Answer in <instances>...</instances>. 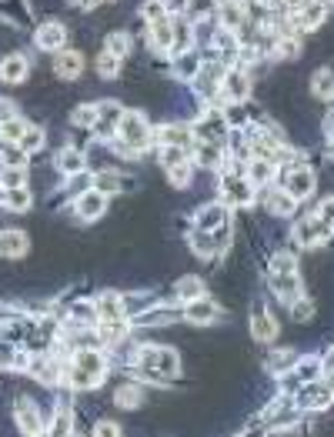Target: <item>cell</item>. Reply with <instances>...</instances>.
I'll use <instances>...</instances> for the list:
<instances>
[{
    "label": "cell",
    "mask_w": 334,
    "mask_h": 437,
    "mask_svg": "<svg viewBox=\"0 0 334 437\" xmlns=\"http://www.w3.org/2000/svg\"><path fill=\"white\" fill-rule=\"evenodd\" d=\"M134 371L141 377H147V381H164V377H174L180 371V357L178 350L171 348H141Z\"/></svg>",
    "instance_id": "6da1fadb"
},
{
    "label": "cell",
    "mask_w": 334,
    "mask_h": 437,
    "mask_svg": "<svg viewBox=\"0 0 334 437\" xmlns=\"http://www.w3.org/2000/svg\"><path fill=\"white\" fill-rule=\"evenodd\" d=\"M117 137H120V144L130 147V151H144V147L151 144V127H147V120H144L141 114H128V110H124L120 124H117Z\"/></svg>",
    "instance_id": "7a4b0ae2"
},
{
    "label": "cell",
    "mask_w": 334,
    "mask_h": 437,
    "mask_svg": "<svg viewBox=\"0 0 334 437\" xmlns=\"http://www.w3.org/2000/svg\"><path fill=\"white\" fill-rule=\"evenodd\" d=\"M281 187L295 201H304L311 191H314V170L304 167V164H284L281 170Z\"/></svg>",
    "instance_id": "3957f363"
},
{
    "label": "cell",
    "mask_w": 334,
    "mask_h": 437,
    "mask_svg": "<svg viewBox=\"0 0 334 437\" xmlns=\"http://www.w3.org/2000/svg\"><path fill=\"white\" fill-rule=\"evenodd\" d=\"M231 244V237H228V227H221L218 234L214 231H197L191 237V247L194 254H201V258H214V254H224Z\"/></svg>",
    "instance_id": "277c9868"
},
{
    "label": "cell",
    "mask_w": 334,
    "mask_h": 437,
    "mask_svg": "<svg viewBox=\"0 0 334 437\" xmlns=\"http://www.w3.org/2000/svg\"><path fill=\"white\" fill-rule=\"evenodd\" d=\"M228 120H224V114L221 110H207L201 120H197V127H194V137L197 141H211V144H224V137H228Z\"/></svg>",
    "instance_id": "5b68a950"
},
{
    "label": "cell",
    "mask_w": 334,
    "mask_h": 437,
    "mask_svg": "<svg viewBox=\"0 0 334 437\" xmlns=\"http://www.w3.org/2000/svg\"><path fill=\"white\" fill-rule=\"evenodd\" d=\"M334 234L331 224H324L318 214H311V217H304L301 224L295 227V237H297V244H304V247H314V244H321V241H328Z\"/></svg>",
    "instance_id": "8992f818"
},
{
    "label": "cell",
    "mask_w": 334,
    "mask_h": 437,
    "mask_svg": "<svg viewBox=\"0 0 334 437\" xmlns=\"http://www.w3.org/2000/svg\"><path fill=\"white\" fill-rule=\"evenodd\" d=\"M221 94L228 97V101H247V94H251V77H247L241 67H234V70H224V77H221Z\"/></svg>",
    "instance_id": "52a82bcc"
},
{
    "label": "cell",
    "mask_w": 334,
    "mask_h": 437,
    "mask_svg": "<svg viewBox=\"0 0 334 437\" xmlns=\"http://www.w3.org/2000/svg\"><path fill=\"white\" fill-rule=\"evenodd\" d=\"M334 391L331 384H318V381H308L304 384V391H301V398H297V404L304 407V411H324L328 404H331Z\"/></svg>",
    "instance_id": "ba28073f"
},
{
    "label": "cell",
    "mask_w": 334,
    "mask_h": 437,
    "mask_svg": "<svg viewBox=\"0 0 334 437\" xmlns=\"http://www.w3.org/2000/svg\"><path fill=\"white\" fill-rule=\"evenodd\" d=\"M221 191H224L228 204H251L254 201V184L247 177H224Z\"/></svg>",
    "instance_id": "9c48e42d"
},
{
    "label": "cell",
    "mask_w": 334,
    "mask_h": 437,
    "mask_svg": "<svg viewBox=\"0 0 334 437\" xmlns=\"http://www.w3.org/2000/svg\"><path fill=\"white\" fill-rule=\"evenodd\" d=\"M221 77H224L221 64H201V70L194 74V87L201 90V97H214L221 90Z\"/></svg>",
    "instance_id": "30bf717a"
},
{
    "label": "cell",
    "mask_w": 334,
    "mask_h": 437,
    "mask_svg": "<svg viewBox=\"0 0 334 437\" xmlns=\"http://www.w3.org/2000/svg\"><path fill=\"white\" fill-rule=\"evenodd\" d=\"M218 304L214 300H207V297H194V300H187L184 304V317L191 324H211V321H218Z\"/></svg>",
    "instance_id": "8fae6325"
},
{
    "label": "cell",
    "mask_w": 334,
    "mask_h": 437,
    "mask_svg": "<svg viewBox=\"0 0 334 437\" xmlns=\"http://www.w3.org/2000/svg\"><path fill=\"white\" fill-rule=\"evenodd\" d=\"M64 44H67L64 24H57V20L40 24V30H37V47L40 51H64Z\"/></svg>",
    "instance_id": "7c38bea8"
},
{
    "label": "cell",
    "mask_w": 334,
    "mask_h": 437,
    "mask_svg": "<svg viewBox=\"0 0 334 437\" xmlns=\"http://www.w3.org/2000/svg\"><path fill=\"white\" fill-rule=\"evenodd\" d=\"M54 74L64 80L80 77V74H84V57H80L78 51H61L54 57Z\"/></svg>",
    "instance_id": "4fadbf2b"
},
{
    "label": "cell",
    "mask_w": 334,
    "mask_h": 437,
    "mask_svg": "<svg viewBox=\"0 0 334 437\" xmlns=\"http://www.w3.org/2000/svg\"><path fill=\"white\" fill-rule=\"evenodd\" d=\"M27 251H30V241H27L24 231H4L0 234V258H27Z\"/></svg>",
    "instance_id": "5bb4252c"
},
{
    "label": "cell",
    "mask_w": 334,
    "mask_h": 437,
    "mask_svg": "<svg viewBox=\"0 0 334 437\" xmlns=\"http://www.w3.org/2000/svg\"><path fill=\"white\" fill-rule=\"evenodd\" d=\"M104 210H107V194H101V191H84L78 197V214L84 220H94V217H101Z\"/></svg>",
    "instance_id": "9a60e30c"
},
{
    "label": "cell",
    "mask_w": 334,
    "mask_h": 437,
    "mask_svg": "<svg viewBox=\"0 0 334 437\" xmlns=\"http://www.w3.org/2000/svg\"><path fill=\"white\" fill-rule=\"evenodd\" d=\"M271 287H274V294L281 297L284 304H291L295 297H301V281H297V270H287V274H271Z\"/></svg>",
    "instance_id": "2e32d148"
},
{
    "label": "cell",
    "mask_w": 334,
    "mask_h": 437,
    "mask_svg": "<svg viewBox=\"0 0 334 437\" xmlns=\"http://www.w3.org/2000/svg\"><path fill=\"white\" fill-rule=\"evenodd\" d=\"M74 367H78V371L94 374V377L101 381L104 371H107V360H104L101 350H94V348H80L78 354H74Z\"/></svg>",
    "instance_id": "e0dca14e"
},
{
    "label": "cell",
    "mask_w": 334,
    "mask_h": 437,
    "mask_svg": "<svg viewBox=\"0 0 334 437\" xmlns=\"http://www.w3.org/2000/svg\"><path fill=\"white\" fill-rule=\"evenodd\" d=\"M251 334H254V341H261V344H271V341L278 337V321H274L264 308H257L254 317H251Z\"/></svg>",
    "instance_id": "ac0fdd59"
},
{
    "label": "cell",
    "mask_w": 334,
    "mask_h": 437,
    "mask_svg": "<svg viewBox=\"0 0 334 437\" xmlns=\"http://www.w3.org/2000/svg\"><path fill=\"white\" fill-rule=\"evenodd\" d=\"M13 411H17V424H20L24 434H40V431H44V421H40L37 407H34L27 398L17 400V407H13Z\"/></svg>",
    "instance_id": "d6986e66"
},
{
    "label": "cell",
    "mask_w": 334,
    "mask_h": 437,
    "mask_svg": "<svg viewBox=\"0 0 334 437\" xmlns=\"http://www.w3.org/2000/svg\"><path fill=\"white\" fill-rule=\"evenodd\" d=\"M97 337H101L107 348H117V344H124V337H128V317L101 321V324H97Z\"/></svg>",
    "instance_id": "ffe728a7"
},
{
    "label": "cell",
    "mask_w": 334,
    "mask_h": 437,
    "mask_svg": "<svg viewBox=\"0 0 334 437\" xmlns=\"http://www.w3.org/2000/svg\"><path fill=\"white\" fill-rule=\"evenodd\" d=\"M94 308H97V317H101V321L128 317V314H124V300H120V294H114V291H104V294L94 300Z\"/></svg>",
    "instance_id": "44dd1931"
},
{
    "label": "cell",
    "mask_w": 334,
    "mask_h": 437,
    "mask_svg": "<svg viewBox=\"0 0 334 437\" xmlns=\"http://www.w3.org/2000/svg\"><path fill=\"white\" fill-rule=\"evenodd\" d=\"M261 204L274 210V214H291L295 210V197L284 191V187H268V191L261 194Z\"/></svg>",
    "instance_id": "7402d4cb"
},
{
    "label": "cell",
    "mask_w": 334,
    "mask_h": 437,
    "mask_svg": "<svg viewBox=\"0 0 334 437\" xmlns=\"http://www.w3.org/2000/svg\"><path fill=\"white\" fill-rule=\"evenodd\" d=\"M27 70H30V64L20 53H11V57L0 61V80H7V84H20L27 77Z\"/></svg>",
    "instance_id": "603a6c76"
},
{
    "label": "cell",
    "mask_w": 334,
    "mask_h": 437,
    "mask_svg": "<svg viewBox=\"0 0 334 437\" xmlns=\"http://www.w3.org/2000/svg\"><path fill=\"white\" fill-rule=\"evenodd\" d=\"M221 227H228V210H224V204H211L197 214V231H221Z\"/></svg>",
    "instance_id": "cb8c5ba5"
},
{
    "label": "cell",
    "mask_w": 334,
    "mask_h": 437,
    "mask_svg": "<svg viewBox=\"0 0 334 437\" xmlns=\"http://www.w3.org/2000/svg\"><path fill=\"white\" fill-rule=\"evenodd\" d=\"M151 44H154L157 51H171V44H174V27H171V17H161V20H151Z\"/></svg>",
    "instance_id": "d4e9b609"
},
{
    "label": "cell",
    "mask_w": 334,
    "mask_h": 437,
    "mask_svg": "<svg viewBox=\"0 0 334 437\" xmlns=\"http://www.w3.org/2000/svg\"><path fill=\"white\" fill-rule=\"evenodd\" d=\"M251 184H268L271 177H274V160H268V157H251V167H247V174H245Z\"/></svg>",
    "instance_id": "484cf974"
},
{
    "label": "cell",
    "mask_w": 334,
    "mask_h": 437,
    "mask_svg": "<svg viewBox=\"0 0 334 437\" xmlns=\"http://www.w3.org/2000/svg\"><path fill=\"white\" fill-rule=\"evenodd\" d=\"M201 53L197 51H180L178 53V61H174V70H178V77H191L194 80V74L201 70Z\"/></svg>",
    "instance_id": "4316f807"
},
{
    "label": "cell",
    "mask_w": 334,
    "mask_h": 437,
    "mask_svg": "<svg viewBox=\"0 0 334 437\" xmlns=\"http://www.w3.org/2000/svg\"><path fill=\"white\" fill-rule=\"evenodd\" d=\"M161 144H174V147H191L194 144V130H187L184 124H171L161 130Z\"/></svg>",
    "instance_id": "83f0119b"
},
{
    "label": "cell",
    "mask_w": 334,
    "mask_h": 437,
    "mask_svg": "<svg viewBox=\"0 0 334 437\" xmlns=\"http://www.w3.org/2000/svg\"><path fill=\"white\" fill-rule=\"evenodd\" d=\"M57 170H61V174H67V177L80 174V170H84V154H80L78 147H67L64 154L57 157Z\"/></svg>",
    "instance_id": "f1b7e54d"
},
{
    "label": "cell",
    "mask_w": 334,
    "mask_h": 437,
    "mask_svg": "<svg viewBox=\"0 0 334 437\" xmlns=\"http://www.w3.org/2000/svg\"><path fill=\"white\" fill-rule=\"evenodd\" d=\"M0 204L11 207V210H27L30 207V191H24V187H4L0 191Z\"/></svg>",
    "instance_id": "f546056e"
},
{
    "label": "cell",
    "mask_w": 334,
    "mask_h": 437,
    "mask_svg": "<svg viewBox=\"0 0 334 437\" xmlns=\"http://www.w3.org/2000/svg\"><path fill=\"white\" fill-rule=\"evenodd\" d=\"M30 374L37 377L40 384H57V364H54L51 357H37V360H30Z\"/></svg>",
    "instance_id": "4dcf8cb0"
},
{
    "label": "cell",
    "mask_w": 334,
    "mask_h": 437,
    "mask_svg": "<svg viewBox=\"0 0 334 437\" xmlns=\"http://www.w3.org/2000/svg\"><path fill=\"white\" fill-rule=\"evenodd\" d=\"M97 308L90 304V300H78L74 308H70V324H78V327H90V324H97Z\"/></svg>",
    "instance_id": "1f68e13d"
},
{
    "label": "cell",
    "mask_w": 334,
    "mask_h": 437,
    "mask_svg": "<svg viewBox=\"0 0 334 437\" xmlns=\"http://www.w3.org/2000/svg\"><path fill=\"white\" fill-rule=\"evenodd\" d=\"M197 164L207 170L221 167V144H211V141H201L197 144Z\"/></svg>",
    "instance_id": "d6a6232c"
},
{
    "label": "cell",
    "mask_w": 334,
    "mask_h": 437,
    "mask_svg": "<svg viewBox=\"0 0 334 437\" xmlns=\"http://www.w3.org/2000/svg\"><path fill=\"white\" fill-rule=\"evenodd\" d=\"M218 17H221V24L228 27V30H237V27L247 20L245 7H237V4H231V0H228V4H224V7L218 11Z\"/></svg>",
    "instance_id": "836d02e7"
},
{
    "label": "cell",
    "mask_w": 334,
    "mask_h": 437,
    "mask_svg": "<svg viewBox=\"0 0 334 437\" xmlns=\"http://www.w3.org/2000/svg\"><path fill=\"white\" fill-rule=\"evenodd\" d=\"M124 187V177L120 174H107V170H101V174H94V191H101V194H117Z\"/></svg>",
    "instance_id": "e575fe53"
},
{
    "label": "cell",
    "mask_w": 334,
    "mask_h": 437,
    "mask_svg": "<svg viewBox=\"0 0 334 437\" xmlns=\"http://www.w3.org/2000/svg\"><path fill=\"white\" fill-rule=\"evenodd\" d=\"M174 291H178V297L187 304L194 297H204V284L197 281V277H180V281L174 284Z\"/></svg>",
    "instance_id": "d590c367"
},
{
    "label": "cell",
    "mask_w": 334,
    "mask_h": 437,
    "mask_svg": "<svg viewBox=\"0 0 334 437\" xmlns=\"http://www.w3.org/2000/svg\"><path fill=\"white\" fill-rule=\"evenodd\" d=\"M295 360H297L295 350H274V354H268V371L271 374H284V371L295 367Z\"/></svg>",
    "instance_id": "8d00e7d4"
},
{
    "label": "cell",
    "mask_w": 334,
    "mask_h": 437,
    "mask_svg": "<svg viewBox=\"0 0 334 437\" xmlns=\"http://www.w3.org/2000/svg\"><path fill=\"white\" fill-rule=\"evenodd\" d=\"M311 90H314V97H334V70H318L314 80H311Z\"/></svg>",
    "instance_id": "74e56055"
},
{
    "label": "cell",
    "mask_w": 334,
    "mask_h": 437,
    "mask_svg": "<svg viewBox=\"0 0 334 437\" xmlns=\"http://www.w3.org/2000/svg\"><path fill=\"white\" fill-rule=\"evenodd\" d=\"M218 13V0H187V17L191 20H207Z\"/></svg>",
    "instance_id": "f35d334b"
},
{
    "label": "cell",
    "mask_w": 334,
    "mask_h": 437,
    "mask_svg": "<svg viewBox=\"0 0 334 437\" xmlns=\"http://www.w3.org/2000/svg\"><path fill=\"white\" fill-rule=\"evenodd\" d=\"M161 164H164V167H178V164H187V147L161 144Z\"/></svg>",
    "instance_id": "ab89813d"
},
{
    "label": "cell",
    "mask_w": 334,
    "mask_h": 437,
    "mask_svg": "<svg viewBox=\"0 0 334 437\" xmlns=\"http://www.w3.org/2000/svg\"><path fill=\"white\" fill-rule=\"evenodd\" d=\"M17 144H20V151H24V154H37L40 147H44V130H40V127H27Z\"/></svg>",
    "instance_id": "60d3db41"
},
{
    "label": "cell",
    "mask_w": 334,
    "mask_h": 437,
    "mask_svg": "<svg viewBox=\"0 0 334 437\" xmlns=\"http://www.w3.org/2000/svg\"><path fill=\"white\" fill-rule=\"evenodd\" d=\"M171 27H174V44H171V51L180 53L187 51V44H191V27H187V20H171Z\"/></svg>",
    "instance_id": "b9f144b4"
},
{
    "label": "cell",
    "mask_w": 334,
    "mask_h": 437,
    "mask_svg": "<svg viewBox=\"0 0 334 437\" xmlns=\"http://www.w3.org/2000/svg\"><path fill=\"white\" fill-rule=\"evenodd\" d=\"M141 398H144V391L137 384L117 387V394H114V400L120 404V407H137V404H141Z\"/></svg>",
    "instance_id": "7bdbcfd3"
},
{
    "label": "cell",
    "mask_w": 334,
    "mask_h": 437,
    "mask_svg": "<svg viewBox=\"0 0 334 437\" xmlns=\"http://www.w3.org/2000/svg\"><path fill=\"white\" fill-rule=\"evenodd\" d=\"M97 70H101V77H117L120 74V57L117 53H111V51H104L101 57H97Z\"/></svg>",
    "instance_id": "ee69618b"
},
{
    "label": "cell",
    "mask_w": 334,
    "mask_h": 437,
    "mask_svg": "<svg viewBox=\"0 0 334 437\" xmlns=\"http://www.w3.org/2000/svg\"><path fill=\"white\" fill-rule=\"evenodd\" d=\"M24 130H27L24 120H20V117H11V120H4V124H0V137H4V141H13V144H17Z\"/></svg>",
    "instance_id": "f6af8a7d"
},
{
    "label": "cell",
    "mask_w": 334,
    "mask_h": 437,
    "mask_svg": "<svg viewBox=\"0 0 334 437\" xmlns=\"http://www.w3.org/2000/svg\"><path fill=\"white\" fill-rule=\"evenodd\" d=\"M318 374H321V360L318 357H308V360H301V367H297V381L301 384H308V381H318Z\"/></svg>",
    "instance_id": "bcb514c9"
},
{
    "label": "cell",
    "mask_w": 334,
    "mask_h": 437,
    "mask_svg": "<svg viewBox=\"0 0 334 437\" xmlns=\"http://www.w3.org/2000/svg\"><path fill=\"white\" fill-rule=\"evenodd\" d=\"M224 120H228V127H231V130L245 124V120H247V110L241 107V101H231V107L224 110Z\"/></svg>",
    "instance_id": "7dc6e473"
},
{
    "label": "cell",
    "mask_w": 334,
    "mask_h": 437,
    "mask_svg": "<svg viewBox=\"0 0 334 437\" xmlns=\"http://www.w3.org/2000/svg\"><path fill=\"white\" fill-rule=\"evenodd\" d=\"M0 180H4V187H24V180H27V167H4Z\"/></svg>",
    "instance_id": "c3c4849f"
},
{
    "label": "cell",
    "mask_w": 334,
    "mask_h": 437,
    "mask_svg": "<svg viewBox=\"0 0 334 437\" xmlns=\"http://www.w3.org/2000/svg\"><path fill=\"white\" fill-rule=\"evenodd\" d=\"M141 13H144V20L151 24V20H161V17H167V7H164V0H147L141 7Z\"/></svg>",
    "instance_id": "681fc988"
},
{
    "label": "cell",
    "mask_w": 334,
    "mask_h": 437,
    "mask_svg": "<svg viewBox=\"0 0 334 437\" xmlns=\"http://www.w3.org/2000/svg\"><path fill=\"white\" fill-rule=\"evenodd\" d=\"M287 308H291V314H295L297 321H311V314H314V304H311V300H304V297H295Z\"/></svg>",
    "instance_id": "f907efd6"
},
{
    "label": "cell",
    "mask_w": 334,
    "mask_h": 437,
    "mask_svg": "<svg viewBox=\"0 0 334 437\" xmlns=\"http://www.w3.org/2000/svg\"><path fill=\"white\" fill-rule=\"evenodd\" d=\"M104 51H111V53H117V57H124V53L130 51V37L128 34H114V37H107V47Z\"/></svg>",
    "instance_id": "816d5d0a"
},
{
    "label": "cell",
    "mask_w": 334,
    "mask_h": 437,
    "mask_svg": "<svg viewBox=\"0 0 334 437\" xmlns=\"http://www.w3.org/2000/svg\"><path fill=\"white\" fill-rule=\"evenodd\" d=\"M74 124L90 130L94 124H97V107H78V110H74Z\"/></svg>",
    "instance_id": "f5cc1de1"
},
{
    "label": "cell",
    "mask_w": 334,
    "mask_h": 437,
    "mask_svg": "<svg viewBox=\"0 0 334 437\" xmlns=\"http://www.w3.org/2000/svg\"><path fill=\"white\" fill-rule=\"evenodd\" d=\"M167 174H171V184H174V187H184V184L191 180V164H178V167H167Z\"/></svg>",
    "instance_id": "db71d44e"
},
{
    "label": "cell",
    "mask_w": 334,
    "mask_h": 437,
    "mask_svg": "<svg viewBox=\"0 0 334 437\" xmlns=\"http://www.w3.org/2000/svg\"><path fill=\"white\" fill-rule=\"evenodd\" d=\"M287 270H295V258L291 254H278L271 260V274H287Z\"/></svg>",
    "instance_id": "11a10c76"
},
{
    "label": "cell",
    "mask_w": 334,
    "mask_h": 437,
    "mask_svg": "<svg viewBox=\"0 0 334 437\" xmlns=\"http://www.w3.org/2000/svg\"><path fill=\"white\" fill-rule=\"evenodd\" d=\"M67 431H74V427H70V411L61 407L57 417H54V434H67Z\"/></svg>",
    "instance_id": "9f6ffc18"
},
{
    "label": "cell",
    "mask_w": 334,
    "mask_h": 437,
    "mask_svg": "<svg viewBox=\"0 0 334 437\" xmlns=\"http://www.w3.org/2000/svg\"><path fill=\"white\" fill-rule=\"evenodd\" d=\"M318 217H321L324 224H331V227H334V197L321 201V207H318Z\"/></svg>",
    "instance_id": "6f0895ef"
},
{
    "label": "cell",
    "mask_w": 334,
    "mask_h": 437,
    "mask_svg": "<svg viewBox=\"0 0 334 437\" xmlns=\"http://www.w3.org/2000/svg\"><path fill=\"white\" fill-rule=\"evenodd\" d=\"M11 117H17L13 101H0V124H4V120H11Z\"/></svg>",
    "instance_id": "680465c9"
},
{
    "label": "cell",
    "mask_w": 334,
    "mask_h": 437,
    "mask_svg": "<svg viewBox=\"0 0 334 437\" xmlns=\"http://www.w3.org/2000/svg\"><path fill=\"white\" fill-rule=\"evenodd\" d=\"M94 434H117V424L114 421H101V424L94 427Z\"/></svg>",
    "instance_id": "91938a15"
},
{
    "label": "cell",
    "mask_w": 334,
    "mask_h": 437,
    "mask_svg": "<svg viewBox=\"0 0 334 437\" xmlns=\"http://www.w3.org/2000/svg\"><path fill=\"white\" fill-rule=\"evenodd\" d=\"M70 4H74V7H84V11H90V7H97L101 0H70Z\"/></svg>",
    "instance_id": "94428289"
},
{
    "label": "cell",
    "mask_w": 334,
    "mask_h": 437,
    "mask_svg": "<svg viewBox=\"0 0 334 437\" xmlns=\"http://www.w3.org/2000/svg\"><path fill=\"white\" fill-rule=\"evenodd\" d=\"M324 130H328V137H331V141H334V110H331V114H328V120H324Z\"/></svg>",
    "instance_id": "6125c7cd"
},
{
    "label": "cell",
    "mask_w": 334,
    "mask_h": 437,
    "mask_svg": "<svg viewBox=\"0 0 334 437\" xmlns=\"http://www.w3.org/2000/svg\"><path fill=\"white\" fill-rule=\"evenodd\" d=\"M324 371H328V374H331V377H334V350H331V354H328V360H324Z\"/></svg>",
    "instance_id": "be15d7a7"
},
{
    "label": "cell",
    "mask_w": 334,
    "mask_h": 437,
    "mask_svg": "<svg viewBox=\"0 0 334 437\" xmlns=\"http://www.w3.org/2000/svg\"><path fill=\"white\" fill-rule=\"evenodd\" d=\"M257 4H261V7H268V11H271V7H281L284 0H257Z\"/></svg>",
    "instance_id": "e7e4bbea"
},
{
    "label": "cell",
    "mask_w": 334,
    "mask_h": 437,
    "mask_svg": "<svg viewBox=\"0 0 334 437\" xmlns=\"http://www.w3.org/2000/svg\"><path fill=\"white\" fill-rule=\"evenodd\" d=\"M231 4H237V7H245V4H247V0H231Z\"/></svg>",
    "instance_id": "03108f58"
},
{
    "label": "cell",
    "mask_w": 334,
    "mask_h": 437,
    "mask_svg": "<svg viewBox=\"0 0 334 437\" xmlns=\"http://www.w3.org/2000/svg\"><path fill=\"white\" fill-rule=\"evenodd\" d=\"M328 154H331V157H334V141H331V147H328Z\"/></svg>",
    "instance_id": "003e7915"
}]
</instances>
